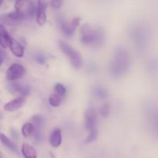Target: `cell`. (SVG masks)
<instances>
[{"instance_id":"obj_19","label":"cell","mask_w":158,"mask_h":158,"mask_svg":"<svg viewBox=\"0 0 158 158\" xmlns=\"http://www.w3.org/2000/svg\"><path fill=\"white\" fill-rule=\"evenodd\" d=\"M94 94L96 97L100 99H104L107 97V91L103 86H97L94 88Z\"/></svg>"},{"instance_id":"obj_10","label":"cell","mask_w":158,"mask_h":158,"mask_svg":"<svg viewBox=\"0 0 158 158\" xmlns=\"http://www.w3.org/2000/svg\"><path fill=\"white\" fill-rule=\"evenodd\" d=\"M25 102H26V99L23 97H19L6 103L4 106V109L9 112H14V111L19 109L20 107H22Z\"/></svg>"},{"instance_id":"obj_25","label":"cell","mask_w":158,"mask_h":158,"mask_svg":"<svg viewBox=\"0 0 158 158\" xmlns=\"http://www.w3.org/2000/svg\"><path fill=\"white\" fill-rule=\"evenodd\" d=\"M80 18H74L73 19L72 23H71V26H72V27L74 29H75V28L80 24Z\"/></svg>"},{"instance_id":"obj_4","label":"cell","mask_w":158,"mask_h":158,"mask_svg":"<svg viewBox=\"0 0 158 158\" xmlns=\"http://www.w3.org/2000/svg\"><path fill=\"white\" fill-rule=\"evenodd\" d=\"M15 12L21 17L22 19H32L35 12V6L31 1L20 0L15 3Z\"/></svg>"},{"instance_id":"obj_7","label":"cell","mask_w":158,"mask_h":158,"mask_svg":"<svg viewBox=\"0 0 158 158\" xmlns=\"http://www.w3.org/2000/svg\"><path fill=\"white\" fill-rule=\"evenodd\" d=\"M22 19L16 12H10V13L3 14L0 15V22L2 25L6 26H14L19 24L22 21Z\"/></svg>"},{"instance_id":"obj_15","label":"cell","mask_w":158,"mask_h":158,"mask_svg":"<svg viewBox=\"0 0 158 158\" xmlns=\"http://www.w3.org/2000/svg\"><path fill=\"white\" fill-rule=\"evenodd\" d=\"M62 142V133L61 131L58 128L53 130L50 136V143L52 147H57L60 146Z\"/></svg>"},{"instance_id":"obj_22","label":"cell","mask_w":158,"mask_h":158,"mask_svg":"<svg viewBox=\"0 0 158 158\" xmlns=\"http://www.w3.org/2000/svg\"><path fill=\"white\" fill-rule=\"evenodd\" d=\"M54 89H55V91L57 95L64 96L65 94H66V87H65L63 84H61V83H57V84H56Z\"/></svg>"},{"instance_id":"obj_16","label":"cell","mask_w":158,"mask_h":158,"mask_svg":"<svg viewBox=\"0 0 158 158\" xmlns=\"http://www.w3.org/2000/svg\"><path fill=\"white\" fill-rule=\"evenodd\" d=\"M22 153L25 158H37L36 151L33 147L28 143H24L22 147Z\"/></svg>"},{"instance_id":"obj_17","label":"cell","mask_w":158,"mask_h":158,"mask_svg":"<svg viewBox=\"0 0 158 158\" xmlns=\"http://www.w3.org/2000/svg\"><path fill=\"white\" fill-rule=\"evenodd\" d=\"M0 141L2 142L3 145L5 147H6L7 148H9V150H11L12 151L15 153H18V149H17V147L9 140V137H6L5 134H0Z\"/></svg>"},{"instance_id":"obj_11","label":"cell","mask_w":158,"mask_h":158,"mask_svg":"<svg viewBox=\"0 0 158 158\" xmlns=\"http://www.w3.org/2000/svg\"><path fill=\"white\" fill-rule=\"evenodd\" d=\"M9 90L13 94L21 95V97L27 96L29 94V87L26 85L20 84L19 83H12L9 86Z\"/></svg>"},{"instance_id":"obj_12","label":"cell","mask_w":158,"mask_h":158,"mask_svg":"<svg viewBox=\"0 0 158 158\" xmlns=\"http://www.w3.org/2000/svg\"><path fill=\"white\" fill-rule=\"evenodd\" d=\"M57 23H58V26L60 27V30L62 31L63 34L65 35H67V36H70L73 33L74 29L72 27L71 24H69L67 21L65 20L64 18L60 16L57 18Z\"/></svg>"},{"instance_id":"obj_18","label":"cell","mask_w":158,"mask_h":158,"mask_svg":"<svg viewBox=\"0 0 158 158\" xmlns=\"http://www.w3.org/2000/svg\"><path fill=\"white\" fill-rule=\"evenodd\" d=\"M22 133L25 137H28L34 133V125L31 123H26L22 128Z\"/></svg>"},{"instance_id":"obj_6","label":"cell","mask_w":158,"mask_h":158,"mask_svg":"<svg viewBox=\"0 0 158 158\" xmlns=\"http://www.w3.org/2000/svg\"><path fill=\"white\" fill-rule=\"evenodd\" d=\"M26 73L24 66L19 63H13L11 65L6 72V77L9 80H16L23 77Z\"/></svg>"},{"instance_id":"obj_23","label":"cell","mask_w":158,"mask_h":158,"mask_svg":"<svg viewBox=\"0 0 158 158\" xmlns=\"http://www.w3.org/2000/svg\"><path fill=\"white\" fill-rule=\"evenodd\" d=\"M110 114V105L108 103L103 105L100 109V114L102 117H106Z\"/></svg>"},{"instance_id":"obj_3","label":"cell","mask_w":158,"mask_h":158,"mask_svg":"<svg viewBox=\"0 0 158 158\" xmlns=\"http://www.w3.org/2000/svg\"><path fill=\"white\" fill-rule=\"evenodd\" d=\"M85 126L89 134L86 143H91L97 140L98 131L97 129V113L94 107H89L85 112Z\"/></svg>"},{"instance_id":"obj_13","label":"cell","mask_w":158,"mask_h":158,"mask_svg":"<svg viewBox=\"0 0 158 158\" xmlns=\"http://www.w3.org/2000/svg\"><path fill=\"white\" fill-rule=\"evenodd\" d=\"M9 47L10 49L11 52L16 57H19L20 58V57H23V55H24V48L15 39L11 38L9 44Z\"/></svg>"},{"instance_id":"obj_5","label":"cell","mask_w":158,"mask_h":158,"mask_svg":"<svg viewBox=\"0 0 158 158\" xmlns=\"http://www.w3.org/2000/svg\"><path fill=\"white\" fill-rule=\"evenodd\" d=\"M60 47L61 50L67 56L70 60L71 63L75 68H80L82 66V58L80 53L75 50L73 48L71 47L69 44L63 41L60 42Z\"/></svg>"},{"instance_id":"obj_24","label":"cell","mask_w":158,"mask_h":158,"mask_svg":"<svg viewBox=\"0 0 158 158\" xmlns=\"http://www.w3.org/2000/svg\"><path fill=\"white\" fill-rule=\"evenodd\" d=\"M62 3H63L62 1L56 0V1L51 2V6H52V7L54 8V9H59V8H60V6H61Z\"/></svg>"},{"instance_id":"obj_27","label":"cell","mask_w":158,"mask_h":158,"mask_svg":"<svg viewBox=\"0 0 158 158\" xmlns=\"http://www.w3.org/2000/svg\"><path fill=\"white\" fill-rule=\"evenodd\" d=\"M2 2H2V1H0V6H1V5H2Z\"/></svg>"},{"instance_id":"obj_1","label":"cell","mask_w":158,"mask_h":158,"mask_svg":"<svg viewBox=\"0 0 158 158\" xmlns=\"http://www.w3.org/2000/svg\"><path fill=\"white\" fill-rule=\"evenodd\" d=\"M80 31H81V40L83 44L99 47L103 43L104 32L100 27L84 24L81 27Z\"/></svg>"},{"instance_id":"obj_26","label":"cell","mask_w":158,"mask_h":158,"mask_svg":"<svg viewBox=\"0 0 158 158\" xmlns=\"http://www.w3.org/2000/svg\"><path fill=\"white\" fill-rule=\"evenodd\" d=\"M5 56H6L5 52H3V51L0 50V66H1L2 64L3 60H4L5 59Z\"/></svg>"},{"instance_id":"obj_14","label":"cell","mask_w":158,"mask_h":158,"mask_svg":"<svg viewBox=\"0 0 158 158\" xmlns=\"http://www.w3.org/2000/svg\"><path fill=\"white\" fill-rule=\"evenodd\" d=\"M10 40L11 37L9 36V33L5 29L4 26L0 23V46L2 48L8 47Z\"/></svg>"},{"instance_id":"obj_20","label":"cell","mask_w":158,"mask_h":158,"mask_svg":"<svg viewBox=\"0 0 158 158\" xmlns=\"http://www.w3.org/2000/svg\"><path fill=\"white\" fill-rule=\"evenodd\" d=\"M49 102L51 106H59L61 103V97H60V96L57 95V94H52L49 97Z\"/></svg>"},{"instance_id":"obj_9","label":"cell","mask_w":158,"mask_h":158,"mask_svg":"<svg viewBox=\"0 0 158 158\" xmlns=\"http://www.w3.org/2000/svg\"><path fill=\"white\" fill-rule=\"evenodd\" d=\"M47 5L45 2L40 1L37 2L36 9H35V14H36V21L40 26H43L46 21V9Z\"/></svg>"},{"instance_id":"obj_8","label":"cell","mask_w":158,"mask_h":158,"mask_svg":"<svg viewBox=\"0 0 158 158\" xmlns=\"http://www.w3.org/2000/svg\"><path fill=\"white\" fill-rule=\"evenodd\" d=\"M32 120L34 123V139L36 143H40L43 140L42 127L43 124V118L40 114H36L32 117Z\"/></svg>"},{"instance_id":"obj_2","label":"cell","mask_w":158,"mask_h":158,"mask_svg":"<svg viewBox=\"0 0 158 158\" xmlns=\"http://www.w3.org/2000/svg\"><path fill=\"white\" fill-rule=\"evenodd\" d=\"M129 66V55L123 48L116 50L110 64V70L115 77H121L127 72Z\"/></svg>"},{"instance_id":"obj_21","label":"cell","mask_w":158,"mask_h":158,"mask_svg":"<svg viewBox=\"0 0 158 158\" xmlns=\"http://www.w3.org/2000/svg\"><path fill=\"white\" fill-rule=\"evenodd\" d=\"M33 59L36 63H40V64H44L46 63V56L41 52H35L33 56Z\"/></svg>"}]
</instances>
